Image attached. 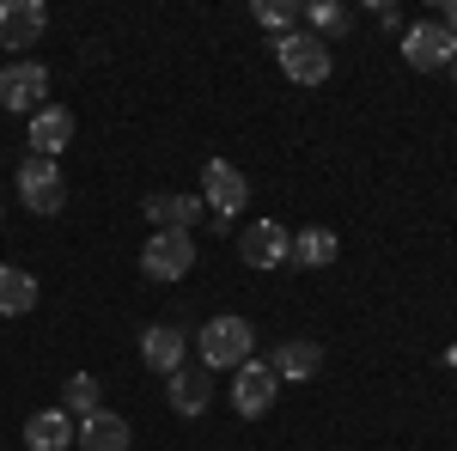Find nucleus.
<instances>
[{
    "label": "nucleus",
    "instance_id": "nucleus-18",
    "mask_svg": "<svg viewBox=\"0 0 457 451\" xmlns=\"http://www.w3.org/2000/svg\"><path fill=\"white\" fill-rule=\"evenodd\" d=\"M342 256V238L329 232V226H305V232H293V263L299 269H329Z\"/></svg>",
    "mask_w": 457,
    "mask_h": 451
},
{
    "label": "nucleus",
    "instance_id": "nucleus-23",
    "mask_svg": "<svg viewBox=\"0 0 457 451\" xmlns=\"http://www.w3.org/2000/svg\"><path fill=\"white\" fill-rule=\"evenodd\" d=\"M366 13H372L385 31H403V6H396V0H366Z\"/></svg>",
    "mask_w": 457,
    "mask_h": 451
},
{
    "label": "nucleus",
    "instance_id": "nucleus-12",
    "mask_svg": "<svg viewBox=\"0 0 457 451\" xmlns=\"http://www.w3.org/2000/svg\"><path fill=\"white\" fill-rule=\"evenodd\" d=\"M202 213V196H183V189H153L146 196V226L153 232H189Z\"/></svg>",
    "mask_w": 457,
    "mask_h": 451
},
{
    "label": "nucleus",
    "instance_id": "nucleus-2",
    "mask_svg": "<svg viewBox=\"0 0 457 451\" xmlns=\"http://www.w3.org/2000/svg\"><path fill=\"white\" fill-rule=\"evenodd\" d=\"M275 62H281V73L293 79V86H323V79H329V68H336L329 43H323V37H312V31L275 37Z\"/></svg>",
    "mask_w": 457,
    "mask_h": 451
},
{
    "label": "nucleus",
    "instance_id": "nucleus-21",
    "mask_svg": "<svg viewBox=\"0 0 457 451\" xmlns=\"http://www.w3.org/2000/svg\"><path fill=\"white\" fill-rule=\"evenodd\" d=\"M305 19H312V37H348V6H336V0H305Z\"/></svg>",
    "mask_w": 457,
    "mask_h": 451
},
{
    "label": "nucleus",
    "instance_id": "nucleus-7",
    "mask_svg": "<svg viewBox=\"0 0 457 451\" xmlns=\"http://www.w3.org/2000/svg\"><path fill=\"white\" fill-rule=\"evenodd\" d=\"M43 104H49V68L43 62H6L0 68V110L37 116Z\"/></svg>",
    "mask_w": 457,
    "mask_h": 451
},
{
    "label": "nucleus",
    "instance_id": "nucleus-11",
    "mask_svg": "<svg viewBox=\"0 0 457 451\" xmlns=\"http://www.w3.org/2000/svg\"><path fill=\"white\" fill-rule=\"evenodd\" d=\"M141 360H146V372H165V379H171L177 366H189V336H183L177 323H146Z\"/></svg>",
    "mask_w": 457,
    "mask_h": 451
},
{
    "label": "nucleus",
    "instance_id": "nucleus-24",
    "mask_svg": "<svg viewBox=\"0 0 457 451\" xmlns=\"http://www.w3.org/2000/svg\"><path fill=\"white\" fill-rule=\"evenodd\" d=\"M439 25H445V31L457 37V0H445V6H439Z\"/></svg>",
    "mask_w": 457,
    "mask_h": 451
},
{
    "label": "nucleus",
    "instance_id": "nucleus-6",
    "mask_svg": "<svg viewBox=\"0 0 457 451\" xmlns=\"http://www.w3.org/2000/svg\"><path fill=\"white\" fill-rule=\"evenodd\" d=\"M275 390H281V379L269 372V360H256V354H250L245 366L232 372V390H226V397H232L238 421H256V415H269V409H275Z\"/></svg>",
    "mask_w": 457,
    "mask_h": 451
},
{
    "label": "nucleus",
    "instance_id": "nucleus-15",
    "mask_svg": "<svg viewBox=\"0 0 457 451\" xmlns=\"http://www.w3.org/2000/svg\"><path fill=\"white\" fill-rule=\"evenodd\" d=\"M129 446H135V427L116 409H98V415L79 421V451H129Z\"/></svg>",
    "mask_w": 457,
    "mask_h": 451
},
{
    "label": "nucleus",
    "instance_id": "nucleus-13",
    "mask_svg": "<svg viewBox=\"0 0 457 451\" xmlns=\"http://www.w3.org/2000/svg\"><path fill=\"white\" fill-rule=\"evenodd\" d=\"M165 403H171L177 415H202L213 403V372L208 366H177L171 379H165Z\"/></svg>",
    "mask_w": 457,
    "mask_h": 451
},
{
    "label": "nucleus",
    "instance_id": "nucleus-22",
    "mask_svg": "<svg viewBox=\"0 0 457 451\" xmlns=\"http://www.w3.org/2000/svg\"><path fill=\"white\" fill-rule=\"evenodd\" d=\"M256 19H262V25H269V31H299V19H305V6H299V0H293V6H287V0H256Z\"/></svg>",
    "mask_w": 457,
    "mask_h": 451
},
{
    "label": "nucleus",
    "instance_id": "nucleus-1",
    "mask_svg": "<svg viewBox=\"0 0 457 451\" xmlns=\"http://www.w3.org/2000/svg\"><path fill=\"white\" fill-rule=\"evenodd\" d=\"M250 347H256V330H250L245 317H208L202 323V336H195V354H202V366L208 372H238L250 360Z\"/></svg>",
    "mask_w": 457,
    "mask_h": 451
},
{
    "label": "nucleus",
    "instance_id": "nucleus-5",
    "mask_svg": "<svg viewBox=\"0 0 457 451\" xmlns=\"http://www.w3.org/2000/svg\"><path fill=\"white\" fill-rule=\"evenodd\" d=\"M403 62L415 73H439L457 62V37L439 25V19H421V25H409L403 31Z\"/></svg>",
    "mask_w": 457,
    "mask_h": 451
},
{
    "label": "nucleus",
    "instance_id": "nucleus-19",
    "mask_svg": "<svg viewBox=\"0 0 457 451\" xmlns=\"http://www.w3.org/2000/svg\"><path fill=\"white\" fill-rule=\"evenodd\" d=\"M31 305H37V275L0 263V317H25Z\"/></svg>",
    "mask_w": 457,
    "mask_h": 451
},
{
    "label": "nucleus",
    "instance_id": "nucleus-16",
    "mask_svg": "<svg viewBox=\"0 0 457 451\" xmlns=\"http://www.w3.org/2000/svg\"><path fill=\"white\" fill-rule=\"evenodd\" d=\"M269 372H275L281 384H305V379L323 372V347L317 342H281L275 354H269Z\"/></svg>",
    "mask_w": 457,
    "mask_h": 451
},
{
    "label": "nucleus",
    "instance_id": "nucleus-3",
    "mask_svg": "<svg viewBox=\"0 0 457 451\" xmlns=\"http://www.w3.org/2000/svg\"><path fill=\"white\" fill-rule=\"evenodd\" d=\"M19 202H25L31 213H43V220L62 213V208H68V177H62V165L31 153V159L19 165Z\"/></svg>",
    "mask_w": 457,
    "mask_h": 451
},
{
    "label": "nucleus",
    "instance_id": "nucleus-17",
    "mask_svg": "<svg viewBox=\"0 0 457 451\" xmlns=\"http://www.w3.org/2000/svg\"><path fill=\"white\" fill-rule=\"evenodd\" d=\"M68 140H73V110L43 104V110L31 116V146H37V159H55Z\"/></svg>",
    "mask_w": 457,
    "mask_h": 451
},
{
    "label": "nucleus",
    "instance_id": "nucleus-20",
    "mask_svg": "<svg viewBox=\"0 0 457 451\" xmlns=\"http://www.w3.org/2000/svg\"><path fill=\"white\" fill-rule=\"evenodd\" d=\"M98 397H104V384L92 379V372H73L68 384H62V409H68L73 421H86V415H98V409H104V403H98Z\"/></svg>",
    "mask_w": 457,
    "mask_h": 451
},
{
    "label": "nucleus",
    "instance_id": "nucleus-25",
    "mask_svg": "<svg viewBox=\"0 0 457 451\" xmlns=\"http://www.w3.org/2000/svg\"><path fill=\"white\" fill-rule=\"evenodd\" d=\"M452 79H457V62H452Z\"/></svg>",
    "mask_w": 457,
    "mask_h": 451
},
{
    "label": "nucleus",
    "instance_id": "nucleus-14",
    "mask_svg": "<svg viewBox=\"0 0 457 451\" xmlns=\"http://www.w3.org/2000/svg\"><path fill=\"white\" fill-rule=\"evenodd\" d=\"M79 446V427L68 409H37L25 421V451H73Z\"/></svg>",
    "mask_w": 457,
    "mask_h": 451
},
{
    "label": "nucleus",
    "instance_id": "nucleus-8",
    "mask_svg": "<svg viewBox=\"0 0 457 451\" xmlns=\"http://www.w3.org/2000/svg\"><path fill=\"white\" fill-rule=\"evenodd\" d=\"M238 256H245V269H281L293 263V232L281 220H250L238 232Z\"/></svg>",
    "mask_w": 457,
    "mask_h": 451
},
{
    "label": "nucleus",
    "instance_id": "nucleus-10",
    "mask_svg": "<svg viewBox=\"0 0 457 451\" xmlns=\"http://www.w3.org/2000/svg\"><path fill=\"white\" fill-rule=\"evenodd\" d=\"M202 202H208L213 213H232L250 202V183H245V171L232 165V159H208V171H202Z\"/></svg>",
    "mask_w": 457,
    "mask_h": 451
},
{
    "label": "nucleus",
    "instance_id": "nucleus-4",
    "mask_svg": "<svg viewBox=\"0 0 457 451\" xmlns=\"http://www.w3.org/2000/svg\"><path fill=\"white\" fill-rule=\"evenodd\" d=\"M195 269V232H146L141 275L146 280H183Z\"/></svg>",
    "mask_w": 457,
    "mask_h": 451
},
{
    "label": "nucleus",
    "instance_id": "nucleus-9",
    "mask_svg": "<svg viewBox=\"0 0 457 451\" xmlns=\"http://www.w3.org/2000/svg\"><path fill=\"white\" fill-rule=\"evenodd\" d=\"M49 31L43 0H0V49H37Z\"/></svg>",
    "mask_w": 457,
    "mask_h": 451
}]
</instances>
